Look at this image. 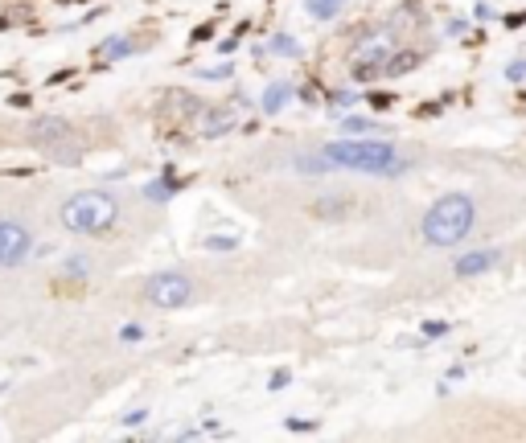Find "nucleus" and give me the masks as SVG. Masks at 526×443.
<instances>
[{
    "instance_id": "obj_1",
    "label": "nucleus",
    "mask_w": 526,
    "mask_h": 443,
    "mask_svg": "<svg viewBox=\"0 0 526 443\" xmlns=\"http://www.w3.org/2000/svg\"><path fill=\"white\" fill-rule=\"evenodd\" d=\"M473 218H477L473 197L469 193H448L424 213V242L428 247H456L460 238H469Z\"/></svg>"
},
{
    "instance_id": "obj_2",
    "label": "nucleus",
    "mask_w": 526,
    "mask_h": 443,
    "mask_svg": "<svg viewBox=\"0 0 526 443\" xmlns=\"http://www.w3.org/2000/svg\"><path fill=\"white\" fill-rule=\"evenodd\" d=\"M325 161L334 168H354V173H403L407 164L395 161V148L379 140H362V136H345L325 148Z\"/></svg>"
},
{
    "instance_id": "obj_3",
    "label": "nucleus",
    "mask_w": 526,
    "mask_h": 443,
    "mask_svg": "<svg viewBox=\"0 0 526 443\" xmlns=\"http://www.w3.org/2000/svg\"><path fill=\"white\" fill-rule=\"evenodd\" d=\"M120 218V201L103 189H87L74 193L71 201L62 206V226L71 234H107Z\"/></svg>"
},
{
    "instance_id": "obj_4",
    "label": "nucleus",
    "mask_w": 526,
    "mask_h": 443,
    "mask_svg": "<svg viewBox=\"0 0 526 443\" xmlns=\"http://www.w3.org/2000/svg\"><path fill=\"white\" fill-rule=\"evenodd\" d=\"M144 296H148V304H157V308H181V304L193 300V283H190V275H181V271H161V275L148 280Z\"/></svg>"
},
{
    "instance_id": "obj_5",
    "label": "nucleus",
    "mask_w": 526,
    "mask_h": 443,
    "mask_svg": "<svg viewBox=\"0 0 526 443\" xmlns=\"http://www.w3.org/2000/svg\"><path fill=\"white\" fill-rule=\"evenodd\" d=\"M354 58H358V62H354V78H358V82H370V78L383 74L386 58H395V37H391V33H374V37H366Z\"/></svg>"
},
{
    "instance_id": "obj_6",
    "label": "nucleus",
    "mask_w": 526,
    "mask_h": 443,
    "mask_svg": "<svg viewBox=\"0 0 526 443\" xmlns=\"http://www.w3.org/2000/svg\"><path fill=\"white\" fill-rule=\"evenodd\" d=\"M29 247H33V238L25 230L21 222H13V218H0V267H17L29 258Z\"/></svg>"
},
{
    "instance_id": "obj_7",
    "label": "nucleus",
    "mask_w": 526,
    "mask_h": 443,
    "mask_svg": "<svg viewBox=\"0 0 526 443\" xmlns=\"http://www.w3.org/2000/svg\"><path fill=\"white\" fill-rule=\"evenodd\" d=\"M235 123H239V116H235L231 107H197V111H193V127H197V136H206V140L226 136Z\"/></svg>"
},
{
    "instance_id": "obj_8",
    "label": "nucleus",
    "mask_w": 526,
    "mask_h": 443,
    "mask_svg": "<svg viewBox=\"0 0 526 443\" xmlns=\"http://www.w3.org/2000/svg\"><path fill=\"white\" fill-rule=\"evenodd\" d=\"M494 263H498V251H469V255L456 258V275H460V280H473V275H485Z\"/></svg>"
},
{
    "instance_id": "obj_9",
    "label": "nucleus",
    "mask_w": 526,
    "mask_h": 443,
    "mask_svg": "<svg viewBox=\"0 0 526 443\" xmlns=\"http://www.w3.org/2000/svg\"><path fill=\"white\" fill-rule=\"evenodd\" d=\"M292 94H296V91H292L288 82H271V87L263 91V99H259L263 116H280V111L288 107V99H292Z\"/></svg>"
},
{
    "instance_id": "obj_10",
    "label": "nucleus",
    "mask_w": 526,
    "mask_h": 443,
    "mask_svg": "<svg viewBox=\"0 0 526 443\" xmlns=\"http://www.w3.org/2000/svg\"><path fill=\"white\" fill-rule=\"evenodd\" d=\"M350 210H354V206H350L345 197H321V201L312 206V213H317V218H329V222H341Z\"/></svg>"
},
{
    "instance_id": "obj_11",
    "label": "nucleus",
    "mask_w": 526,
    "mask_h": 443,
    "mask_svg": "<svg viewBox=\"0 0 526 443\" xmlns=\"http://www.w3.org/2000/svg\"><path fill=\"white\" fill-rule=\"evenodd\" d=\"M345 136H374V132H383V123L379 119H366V116H345L337 123Z\"/></svg>"
},
{
    "instance_id": "obj_12",
    "label": "nucleus",
    "mask_w": 526,
    "mask_h": 443,
    "mask_svg": "<svg viewBox=\"0 0 526 443\" xmlns=\"http://www.w3.org/2000/svg\"><path fill=\"white\" fill-rule=\"evenodd\" d=\"M305 8H309L317 21H334L337 13L345 8V0H305Z\"/></svg>"
},
{
    "instance_id": "obj_13",
    "label": "nucleus",
    "mask_w": 526,
    "mask_h": 443,
    "mask_svg": "<svg viewBox=\"0 0 526 443\" xmlns=\"http://www.w3.org/2000/svg\"><path fill=\"white\" fill-rule=\"evenodd\" d=\"M132 49H136V42H128V37H107L99 46V58H128Z\"/></svg>"
},
{
    "instance_id": "obj_14",
    "label": "nucleus",
    "mask_w": 526,
    "mask_h": 443,
    "mask_svg": "<svg viewBox=\"0 0 526 443\" xmlns=\"http://www.w3.org/2000/svg\"><path fill=\"white\" fill-rule=\"evenodd\" d=\"M267 49H276V54H288V58H300V42H292L288 33H276V37L267 42ZM267 49H259V58L267 54Z\"/></svg>"
},
{
    "instance_id": "obj_15",
    "label": "nucleus",
    "mask_w": 526,
    "mask_h": 443,
    "mask_svg": "<svg viewBox=\"0 0 526 443\" xmlns=\"http://www.w3.org/2000/svg\"><path fill=\"white\" fill-rule=\"evenodd\" d=\"M173 193H177V185H173V177H157L152 185L144 189V197H152V201H169Z\"/></svg>"
},
{
    "instance_id": "obj_16",
    "label": "nucleus",
    "mask_w": 526,
    "mask_h": 443,
    "mask_svg": "<svg viewBox=\"0 0 526 443\" xmlns=\"http://www.w3.org/2000/svg\"><path fill=\"white\" fill-rule=\"evenodd\" d=\"M206 247H210V251H235L239 242H235V238H206Z\"/></svg>"
},
{
    "instance_id": "obj_17",
    "label": "nucleus",
    "mask_w": 526,
    "mask_h": 443,
    "mask_svg": "<svg viewBox=\"0 0 526 443\" xmlns=\"http://www.w3.org/2000/svg\"><path fill=\"white\" fill-rule=\"evenodd\" d=\"M288 378H292L288 370H276V373H271V382H267V390H284V386H288Z\"/></svg>"
},
{
    "instance_id": "obj_18",
    "label": "nucleus",
    "mask_w": 526,
    "mask_h": 443,
    "mask_svg": "<svg viewBox=\"0 0 526 443\" xmlns=\"http://www.w3.org/2000/svg\"><path fill=\"white\" fill-rule=\"evenodd\" d=\"M354 99H358L354 91H337V94H329V103H334V107H350Z\"/></svg>"
},
{
    "instance_id": "obj_19",
    "label": "nucleus",
    "mask_w": 526,
    "mask_h": 443,
    "mask_svg": "<svg viewBox=\"0 0 526 443\" xmlns=\"http://www.w3.org/2000/svg\"><path fill=\"white\" fill-rule=\"evenodd\" d=\"M144 419H148V411H128V415H123V427H140Z\"/></svg>"
},
{
    "instance_id": "obj_20",
    "label": "nucleus",
    "mask_w": 526,
    "mask_h": 443,
    "mask_svg": "<svg viewBox=\"0 0 526 443\" xmlns=\"http://www.w3.org/2000/svg\"><path fill=\"white\" fill-rule=\"evenodd\" d=\"M120 337H123V341H140V337H144V328H140V325H123V332H120Z\"/></svg>"
},
{
    "instance_id": "obj_21",
    "label": "nucleus",
    "mask_w": 526,
    "mask_h": 443,
    "mask_svg": "<svg viewBox=\"0 0 526 443\" xmlns=\"http://www.w3.org/2000/svg\"><path fill=\"white\" fill-rule=\"evenodd\" d=\"M506 78H514V82H518V78H526V62H514V66L506 70Z\"/></svg>"
},
{
    "instance_id": "obj_22",
    "label": "nucleus",
    "mask_w": 526,
    "mask_h": 443,
    "mask_svg": "<svg viewBox=\"0 0 526 443\" xmlns=\"http://www.w3.org/2000/svg\"><path fill=\"white\" fill-rule=\"evenodd\" d=\"M202 78H226L231 74V66H214V70H197Z\"/></svg>"
},
{
    "instance_id": "obj_23",
    "label": "nucleus",
    "mask_w": 526,
    "mask_h": 443,
    "mask_svg": "<svg viewBox=\"0 0 526 443\" xmlns=\"http://www.w3.org/2000/svg\"><path fill=\"white\" fill-rule=\"evenodd\" d=\"M317 423H305V419H288V431H312Z\"/></svg>"
},
{
    "instance_id": "obj_24",
    "label": "nucleus",
    "mask_w": 526,
    "mask_h": 443,
    "mask_svg": "<svg viewBox=\"0 0 526 443\" xmlns=\"http://www.w3.org/2000/svg\"><path fill=\"white\" fill-rule=\"evenodd\" d=\"M448 332V325H424V337H444Z\"/></svg>"
}]
</instances>
